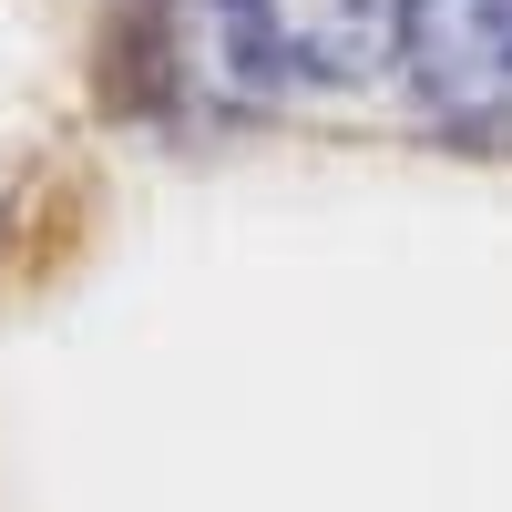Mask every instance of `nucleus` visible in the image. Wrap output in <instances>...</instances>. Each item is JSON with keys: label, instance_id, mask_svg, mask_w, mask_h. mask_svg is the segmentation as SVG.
<instances>
[{"label": "nucleus", "instance_id": "1", "mask_svg": "<svg viewBox=\"0 0 512 512\" xmlns=\"http://www.w3.org/2000/svg\"><path fill=\"white\" fill-rule=\"evenodd\" d=\"M400 52V0H164L154 72L205 103H267L287 82L338 93Z\"/></svg>", "mask_w": 512, "mask_h": 512}, {"label": "nucleus", "instance_id": "2", "mask_svg": "<svg viewBox=\"0 0 512 512\" xmlns=\"http://www.w3.org/2000/svg\"><path fill=\"white\" fill-rule=\"evenodd\" d=\"M410 93L451 134H512V0H400Z\"/></svg>", "mask_w": 512, "mask_h": 512}]
</instances>
